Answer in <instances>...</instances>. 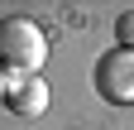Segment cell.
Wrapping results in <instances>:
<instances>
[{
  "instance_id": "obj_1",
  "label": "cell",
  "mask_w": 134,
  "mask_h": 130,
  "mask_svg": "<svg viewBox=\"0 0 134 130\" xmlns=\"http://www.w3.org/2000/svg\"><path fill=\"white\" fill-rule=\"evenodd\" d=\"M43 58H48V34L38 29V19L5 14L0 19V72L5 77H38Z\"/></svg>"
},
{
  "instance_id": "obj_2",
  "label": "cell",
  "mask_w": 134,
  "mask_h": 130,
  "mask_svg": "<svg viewBox=\"0 0 134 130\" xmlns=\"http://www.w3.org/2000/svg\"><path fill=\"white\" fill-rule=\"evenodd\" d=\"M96 92L105 96V101H115V106L134 101V53L129 48L100 53V63H96Z\"/></svg>"
},
{
  "instance_id": "obj_3",
  "label": "cell",
  "mask_w": 134,
  "mask_h": 130,
  "mask_svg": "<svg viewBox=\"0 0 134 130\" xmlns=\"http://www.w3.org/2000/svg\"><path fill=\"white\" fill-rule=\"evenodd\" d=\"M5 106L14 111V116H43V111H48V87H43V77H14Z\"/></svg>"
},
{
  "instance_id": "obj_4",
  "label": "cell",
  "mask_w": 134,
  "mask_h": 130,
  "mask_svg": "<svg viewBox=\"0 0 134 130\" xmlns=\"http://www.w3.org/2000/svg\"><path fill=\"white\" fill-rule=\"evenodd\" d=\"M115 34H120V48H129V53H134V10H129V14H120Z\"/></svg>"
}]
</instances>
